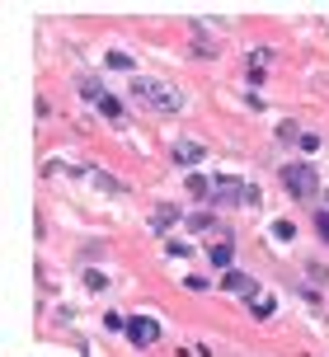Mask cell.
<instances>
[{"instance_id":"14","label":"cell","mask_w":329,"mask_h":357,"mask_svg":"<svg viewBox=\"0 0 329 357\" xmlns=\"http://www.w3.org/2000/svg\"><path fill=\"white\" fill-rule=\"evenodd\" d=\"M109 66L113 71H137V61H132L128 52H109Z\"/></svg>"},{"instance_id":"21","label":"cell","mask_w":329,"mask_h":357,"mask_svg":"<svg viewBox=\"0 0 329 357\" xmlns=\"http://www.w3.org/2000/svg\"><path fill=\"white\" fill-rule=\"evenodd\" d=\"M301 151H306V155H311V151H320V137H315V132H301Z\"/></svg>"},{"instance_id":"6","label":"cell","mask_w":329,"mask_h":357,"mask_svg":"<svg viewBox=\"0 0 329 357\" xmlns=\"http://www.w3.org/2000/svg\"><path fill=\"white\" fill-rule=\"evenodd\" d=\"M231 259H236V245H231V235H221L217 245H212V264H217L221 273H231Z\"/></svg>"},{"instance_id":"2","label":"cell","mask_w":329,"mask_h":357,"mask_svg":"<svg viewBox=\"0 0 329 357\" xmlns=\"http://www.w3.org/2000/svg\"><path fill=\"white\" fill-rule=\"evenodd\" d=\"M282 183H287L292 197H311L315 188H320V178H315L311 165H282Z\"/></svg>"},{"instance_id":"1","label":"cell","mask_w":329,"mask_h":357,"mask_svg":"<svg viewBox=\"0 0 329 357\" xmlns=\"http://www.w3.org/2000/svg\"><path fill=\"white\" fill-rule=\"evenodd\" d=\"M132 99H137V104H146L151 113H164V118H174V113H183V89H174L169 80L132 75Z\"/></svg>"},{"instance_id":"3","label":"cell","mask_w":329,"mask_h":357,"mask_svg":"<svg viewBox=\"0 0 329 357\" xmlns=\"http://www.w3.org/2000/svg\"><path fill=\"white\" fill-rule=\"evenodd\" d=\"M236 202H250V183L217 178V183H212V207H236Z\"/></svg>"},{"instance_id":"16","label":"cell","mask_w":329,"mask_h":357,"mask_svg":"<svg viewBox=\"0 0 329 357\" xmlns=\"http://www.w3.org/2000/svg\"><path fill=\"white\" fill-rule=\"evenodd\" d=\"M164 254H169V259H188V245H183V240H169Z\"/></svg>"},{"instance_id":"8","label":"cell","mask_w":329,"mask_h":357,"mask_svg":"<svg viewBox=\"0 0 329 357\" xmlns=\"http://www.w3.org/2000/svg\"><path fill=\"white\" fill-rule=\"evenodd\" d=\"M99 113H104V118H109V123H123V104H118V99H113V94H104V99H99Z\"/></svg>"},{"instance_id":"15","label":"cell","mask_w":329,"mask_h":357,"mask_svg":"<svg viewBox=\"0 0 329 357\" xmlns=\"http://www.w3.org/2000/svg\"><path fill=\"white\" fill-rule=\"evenodd\" d=\"M183 226H188V231H212V216H207V212H198V216H183Z\"/></svg>"},{"instance_id":"13","label":"cell","mask_w":329,"mask_h":357,"mask_svg":"<svg viewBox=\"0 0 329 357\" xmlns=\"http://www.w3.org/2000/svg\"><path fill=\"white\" fill-rule=\"evenodd\" d=\"M169 221H174V207H160V212H155V221H151V231L164 235V231H169Z\"/></svg>"},{"instance_id":"11","label":"cell","mask_w":329,"mask_h":357,"mask_svg":"<svg viewBox=\"0 0 329 357\" xmlns=\"http://www.w3.org/2000/svg\"><path fill=\"white\" fill-rule=\"evenodd\" d=\"M90 178L99 183V188H109V193H123V183H118L113 174H104V169H90Z\"/></svg>"},{"instance_id":"18","label":"cell","mask_w":329,"mask_h":357,"mask_svg":"<svg viewBox=\"0 0 329 357\" xmlns=\"http://www.w3.org/2000/svg\"><path fill=\"white\" fill-rule=\"evenodd\" d=\"M273 235H277V240H292L296 226H292V221H273Z\"/></svg>"},{"instance_id":"7","label":"cell","mask_w":329,"mask_h":357,"mask_svg":"<svg viewBox=\"0 0 329 357\" xmlns=\"http://www.w3.org/2000/svg\"><path fill=\"white\" fill-rule=\"evenodd\" d=\"M202 155H207V151H202L198 142H179L174 146V165H198Z\"/></svg>"},{"instance_id":"19","label":"cell","mask_w":329,"mask_h":357,"mask_svg":"<svg viewBox=\"0 0 329 357\" xmlns=\"http://www.w3.org/2000/svg\"><path fill=\"white\" fill-rule=\"evenodd\" d=\"M315 235H320V240L329 245V212H320V216H315Z\"/></svg>"},{"instance_id":"17","label":"cell","mask_w":329,"mask_h":357,"mask_svg":"<svg viewBox=\"0 0 329 357\" xmlns=\"http://www.w3.org/2000/svg\"><path fill=\"white\" fill-rule=\"evenodd\" d=\"M85 287H90V291H104V273L90 268V273H85Z\"/></svg>"},{"instance_id":"10","label":"cell","mask_w":329,"mask_h":357,"mask_svg":"<svg viewBox=\"0 0 329 357\" xmlns=\"http://www.w3.org/2000/svg\"><path fill=\"white\" fill-rule=\"evenodd\" d=\"M250 315H254V320H268V315H273V301H268V296H254V301H250Z\"/></svg>"},{"instance_id":"4","label":"cell","mask_w":329,"mask_h":357,"mask_svg":"<svg viewBox=\"0 0 329 357\" xmlns=\"http://www.w3.org/2000/svg\"><path fill=\"white\" fill-rule=\"evenodd\" d=\"M221 291H231V296H250V301H254V296H259V282L250 278V273L231 268V273H221Z\"/></svg>"},{"instance_id":"12","label":"cell","mask_w":329,"mask_h":357,"mask_svg":"<svg viewBox=\"0 0 329 357\" xmlns=\"http://www.w3.org/2000/svg\"><path fill=\"white\" fill-rule=\"evenodd\" d=\"M188 193L193 197H212V183H207L202 174H188Z\"/></svg>"},{"instance_id":"9","label":"cell","mask_w":329,"mask_h":357,"mask_svg":"<svg viewBox=\"0 0 329 357\" xmlns=\"http://www.w3.org/2000/svg\"><path fill=\"white\" fill-rule=\"evenodd\" d=\"M80 94H85V99H94V104H99V99H104V94H109V89L99 85V80H94V75H85V80H80Z\"/></svg>"},{"instance_id":"20","label":"cell","mask_w":329,"mask_h":357,"mask_svg":"<svg viewBox=\"0 0 329 357\" xmlns=\"http://www.w3.org/2000/svg\"><path fill=\"white\" fill-rule=\"evenodd\" d=\"M277 137H282V142H301V132H296V123H282V127H277Z\"/></svg>"},{"instance_id":"5","label":"cell","mask_w":329,"mask_h":357,"mask_svg":"<svg viewBox=\"0 0 329 357\" xmlns=\"http://www.w3.org/2000/svg\"><path fill=\"white\" fill-rule=\"evenodd\" d=\"M128 339L137 343V348H151V343L160 339V324L146 320V315H137V320H128Z\"/></svg>"}]
</instances>
